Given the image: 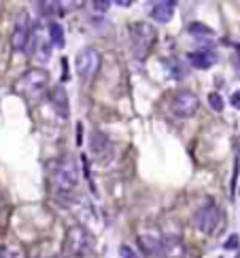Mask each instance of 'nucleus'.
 <instances>
[{
  "label": "nucleus",
  "mask_w": 240,
  "mask_h": 258,
  "mask_svg": "<svg viewBox=\"0 0 240 258\" xmlns=\"http://www.w3.org/2000/svg\"><path fill=\"white\" fill-rule=\"evenodd\" d=\"M130 38H132V54L136 60H145L151 54L155 41H158V32L151 24L147 22H136L130 28Z\"/></svg>",
  "instance_id": "nucleus-1"
},
{
  "label": "nucleus",
  "mask_w": 240,
  "mask_h": 258,
  "mask_svg": "<svg viewBox=\"0 0 240 258\" xmlns=\"http://www.w3.org/2000/svg\"><path fill=\"white\" fill-rule=\"evenodd\" d=\"M79 182V171L77 164L73 162V158L64 156L62 160H57L53 164V173H51V184L55 190L60 192H70Z\"/></svg>",
  "instance_id": "nucleus-2"
},
{
  "label": "nucleus",
  "mask_w": 240,
  "mask_h": 258,
  "mask_svg": "<svg viewBox=\"0 0 240 258\" xmlns=\"http://www.w3.org/2000/svg\"><path fill=\"white\" fill-rule=\"evenodd\" d=\"M47 83H49V73L45 68H32L28 70L22 79L17 81V86L15 90L19 94H24V96H28V98H32V96H38L43 92L45 88H47Z\"/></svg>",
  "instance_id": "nucleus-3"
},
{
  "label": "nucleus",
  "mask_w": 240,
  "mask_h": 258,
  "mask_svg": "<svg viewBox=\"0 0 240 258\" xmlns=\"http://www.w3.org/2000/svg\"><path fill=\"white\" fill-rule=\"evenodd\" d=\"M66 248L70 254L85 258L94 254V237L81 226H73L66 235Z\"/></svg>",
  "instance_id": "nucleus-4"
},
{
  "label": "nucleus",
  "mask_w": 240,
  "mask_h": 258,
  "mask_svg": "<svg viewBox=\"0 0 240 258\" xmlns=\"http://www.w3.org/2000/svg\"><path fill=\"white\" fill-rule=\"evenodd\" d=\"M75 66H77L79 77H83V79H92V77L98 73V68H100V54L94 47L81 49L79 54H77Z\"/></svg>",
  "instance_id": "nucleus-5"
},
{
  "label": "nucleus",
  "mask_w": 240,
  "mask_h": 258,
  "mask_svg": "<svg viewBox=\"0 0 240 258\" xmlns=\"http://www.w3.org/2000/svg\"><path fill=\"white\" fill-rule=\"evenodd\" d=\"M198 105L200 100L193 92H179L172 100V113L177 118H191L198 111Z\"/></svg>",
  "instance_id": "nucleus-6"
},
{
  "label": "nucleus",
  "mask_w": 240,
  "mask_h": 258,
  "mask_svg": "<svg viewBox=\"0 0 240 258\" xmlns=\"http://www.w3.org/2000/svg\"><path fill=\"white\" fill-rule=\"evenodd\" d=\"M219 220H221V214L215 205H206L196 214V226L202 230V233H213L217 228Z\"/></svg>",
  "instance_id": "nucleus-7"
},
{
  "label": "nucleus",
  "mask_w": 240,
  "mask_h": 258,
  "mask_svg": "<svg viewBox=\"0 0 240 258\" xmlns=\"http://www.w3.org/2000/svg\"><path fill=\"white\" fill-rule=\"evenodd\" d=\"M189 64L196 66L200 70H206L211 66L217 64V54L213 49H198V51H191L189 54Z\"/></svg>",
  "instance_id": "nucleus-8"
},
{
  "label": "nucleus",
  "mask_w": 240,
  "mask_h": 258,
  "mask_svg": "<svg viewBox=\"0 0 240 258\" xmlns=\"http://www.w3.org/2000/svg\"><path fill=\"white\" fill-rule=\"evenodd\" d=\"M30 41V28H28V19H26V15H22V19L17 22L15 26V32H13V38H11V45L13 49L22 51L26 49V45H28Z\"/></svg>",
  "instance_id": "nucleus-9"
},
{
  "label": "nucleus",
  "mask_w": 240,
  "mask_h": 258,
  "mask_svg": "<svg viewBox=\"0 0 240 258\" xmlns=\"http://www.w3.org/2000/svg\"><path fill=\"white\" fill-rule=\"evenodd\" d=\"M138 243L145 248L147 254H151L155 258H164V241H161L160 237L142 233V235H138Z\"/></svg>",
  "instance_id": "nucleus-10"
},
{
  "label": "nucleus",
  "mask_w": 240,
  "mask_h": 258,
  "mask_svg": "<svg viewBox=\"0 0 240 258\" xmlns=\"http://www.w3.org/2000/svg\"><path fill=\"white\" fill-rule=\"evenodd\" d=\"M51 105H53V109L62 115V118L68 115V94L64 92L62 86L53 88V92H51Z\"/></svg>",
  "instance_id": "nucleus-11"
},
{
  "label": "nucleus",
  "mask_w": 240,
  "mask_h": 258,
  "mask_svg": "<svg viewBox=\"0 0 240 258\" xmlns=\"http://www.w3.org/2000/svg\"><path fill=\"white\" fill-rule=\"evenodd\" d=\"M172 15H174V2H155L151 9V17L160 24L170 22Z\"/></svg>",
  "instance_id": "nucleus-12"
},
{
  "label": "nucleus",
  "mask_w": 240,
  "mask_h": 258,
  "mask_svg": "<svg viewBox=\"0 0 240 258\" xmlns=\"http://www.w3.org/2000/svg\"><path fill=\"white\" fill-rule=\"evenodd\" d=\"M89 145H92V152L96 156H105V154L111 152V141L108 137H105V132H92V137H89Z\"/></svg>",
  "instance_id": "nucleus-13"
},
{
  "label": "nucleus",
  "mask_w": 240,
  "mask_h": 258,
  "mask_svg": "<svg viewBox=\"0 0 240 258\" xmlns=\"http://www.w3.org/2000/svg\"><path fill=\"white\" fill-rule=\"evenodd\" d=\"M49 41H51V45H55V47H60V49L64 47V30L57 22L49 24Z\"/></svg>",
  "instance_id": "nucleus-14"
},
{
  "label": "nucleus",
  "mask_w": 240,
  "mask_h": 258,
  "mask_svg": "<svg viewBox=\"0 0 240 258\" xmlns=\"http://www.w3.org/2000/svg\"><path fill=\"white\" fill-rule=\"evenodd\" d=\"M36 58H41V62H45L49 58V45L43 41V36H36V49H34Z\"/></svg>",
  "instance_id": "nucleus-15"
},
{
  "label": "nucleus",
  "mask_w": 240,
  "mask_h": 258,
  "mask_svg": "<svg viewBox=\"0 0 240 258\" xmlns=\"http://www.w3.org/2000/svg\"><path fill=\"white\" fill-rule=\"evenodd\" d=\"M187 32H189V34H198V36L213 34V30H211V28H206L204 24H198V22H193V24L187 26Z\"/></svg>",
  "instance_id": "nucleus-16"
},
{
  "label": "nucleus",
  "mask_w": 240,
  "mask_h": 258,
  "mask_svg": "<svg viewBox=\"0 0 240 258\" xmlns=\"http://www.w3.org/2000/svg\"><path fill=\"white\" fill-rule=\"evenodd\" d=\"M209 105L213 107V111H223L225 102H223V98H221V96H219L217 92H211V94H209Z\"/></svg>",
  "instance_id": "nucleus-17"
},
{
  "label": "nucleus",
  "mask_w": 240,
  "mask_h": 258,
  "mask_svg": "<svg viewBox=\"0 0 240 258\" xmlns=\"http://www.w3.org/2000/svg\"><path fill=\"white\" fill-rule=\"evenodd\" d=\"M238 246H240V237H238V235H230V237H228V241L223 243V248H225V250H236Z\"/></svg>",
  "instance_id": "nucleus-18"
},
{
  "label": "nucleus",
  "mask_w": 240,
  "mask_h": 258,
  "mask_svg": "<svg viewBox=\"0 0 240 258\" xmlns=\"http://www.w3.org/2000/svg\"><path fill=\"white\" fill-rule=\"evenodd\" d=\"M119 256L121 258H138V256H136V252L130 246H121L119 248Z\"/></svg>",
  "instance_id": "nucleus-19"
},
{
  "label": "nucleus",
  "mask_w": 240,
  "mask_h": 258,
  "mask_svg": "<svg viewBox=\"0 0 240 258\" xmlns=\"http://www.w3.org/2000/svg\"><path fill=\"white\" fill-rule=\"evenodd\" d=\"M0 258H22V254L13 252V250H2V252H0Z\"/></svg>",
  "instance_id": "nucleus-20"
},
{
  "label": "nucleus",
  "mask_w": 240,
  "mask_h": 258,
  "mask_svg": "<svg viewBox=\"0 0 240 258\" xmlns=\"http://www.w3.org/2000/svg\"><path fill=\"white\" fill-rule=\"evenodd\" d=\"M232 107L238 109V111H240V90H236V92L232 94Z\"/></svg>",
  "instance_id": "nucleus-21"
},
{
  "label": "nucleus",
  "mask_w": 240,
  "mask_h": 258,
  "mask_svg": "<svg viewBox=\"0 0 240 258\" xmlns=\"http://www.w3.org/2000/svg\"><path fill=\"white\" fill-rule=\"evenodd\" d=\"M83 124H81V122H79V124H77V145H81L83 143Z\"/></svg>",
  "instance_id": "nucleus-22"
},
{
  "label": "nucleus",
  "mask_w": 240,
  "mask_h": 258,
  "mask_svg": "<svg viewBox=\"0 0 240 258\" xmlns=\"http://www.w3.org/2000/svg\"><path fill=\"white\" fill-rule=\"evenodd\" d=\"M94 6H96V11H107L108 9V2H107V0H105V2H100V0H96V2H94Z\"/></svg>",
  "instance_id": "nucleus-23"
},
{
  "label": "nucleus",
  "mask_w": 240,
  "mask_h": 258,
  "mask_svg": "<svg viewBox=\"0 0 240 258\" xmlns=\"http://www.w3.org/2000/svg\"><path fill=\"white\" fill-rule=\"evenodd\" d=\"M62 68H64V77H62V79H64V81L70 79V77H68V62H66V58L62 60Z\"/></svg>",
  "instance_id": "nucleus-24"
},
{
  "label": "nucleus",
  "mask_w": 240,
  "mask_h": 258,
  "mask_svg": "<svg viewBox=\"0 0 240 258\" xmlns=\"http://www.w3.org/2000/svg\"><path fill=\"white\" fill-rule=\"evenodd\" d=\"M117 4H119V6H130L132 2H130V0H117Z\"/></svg>",
  "instance_id": "nucleus-25"
}]
</instances>
